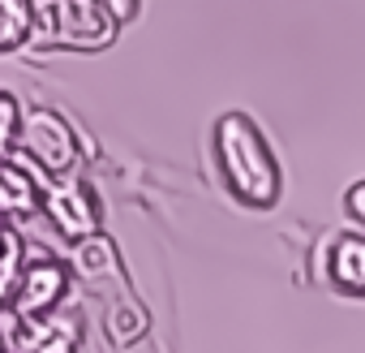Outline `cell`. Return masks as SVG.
Listing matches in <instances>:
<instances>
[{
    "mask_svg": "<svg viewBox=\"0 0 365 353\" xmlns=\"http://www.w3.org/2000/svg\"><path fill=\"white\" fill-rule=\"evenodd\" d=\"M322 276L344 297H365V233L331 237V246L322 254Z\"/></svg>",
    "mask_w": 365,
    "mask_h": 353,
    "instance_id": "6",
    "label": "cell"
},
{
    "mask_svg": "<svg viewBox=\"0 0 365 353\" xmlns=\"http://www.w3.org/2000/svg\"><path fill=\"white\" fill-rule=\"evenodd\" d=\"M138 332H146V314L133 310V306H120V314H116V323H112V336H116L120 344H129Z\"/></svg>",
    "mask_w": 365,
    "mask_h": 353,
    "instance_id": "10",
    "label": "cell"
},
{
    "mask_svg": "<svg viewBox=\"0 0 365 353\" xmlns=\"http://www.w3.org/2000/svg\"><path fill=\"white\" fill-rule=\"evenodd\" d=\"M344 212L365 229V176H361V182H352L348 190H344Z\"/></svg>",
    "mask_w": 365,
    "mask_h": 353,
    "instance_id": "11",
    "label": "cell"
},
{
    "mask_svg": "<svg viewBox=\"0 0 365 353\" xmlns=\"http://www.w3.org/2000/svg\"><path fill=\"white\" fill-rule=\"evenodd\" d=\"M211 151H215V168L224 176V186L237 203H245L254 212H267L279 203V194H284L279 159H275L271 142L262 138V129L245 112H224L215 121Z\"/></svg>",
    "mask_w": 365,
    "mask_h": 353,
    "instance_id": "1",
    "label": "cell"
},
{
    "mask_svg": "<svg viewBox=\"0 0 365 353\" xmlns=\"http://www.w3.org/2000/svg\"><path fill=\"white\" fill-rule=\"evenodd\" d=\"M48 176H56V182H65V176H73L78 168V134L73 125L52 112V108H31L18 116V138H14Z\"/></svg>",
    "mask_w": 365,
    "mask_h": 353,
    "instance_id": "3",
    "label": "cell"
},
{
    "mask_svg": "<svg viewBox=\"0 0 365 353\" xmlns=\"http://www.w3.org/2000/svg\"><path fill=\"white\" fill-rule=\"evenodd\" d=\"M31 39V0H0V52H14Z\"/></svg>",
    "mask_w": 365,
    "mask_h": 353,
    "instance_id": "8",
    "label": "cell"
},
{
    "mask_svg": "<svg viewBox=\"0 0 365 353\" xmlns=\"http://www.w3.org/2000/svg\"><path fill=\"white\" fill-rule=\"evenodd\" d=\"M69 289V267L56 263V259H35L18 272V289H14V302H9V314L22 319V323H39L48 319L61 297Z\"/></svg>",
    "mask_w": 365,
    "mask_h": 353,
    "instance_id": "4",
    "label": "cell"
},
{
    "mask_svg": "<svg viewBox=\"0 0 365 353\" xmlns=\"http://www.w3.org/2000/svg\"><path fill=\"white\" fill-rule=\"evenodd\" d=\"M18 116H22L18 99H14L9 91H0V159H5V151H9L14 138H18Z\"/></svg>",
    "mask_w": 365,
    "mask_h": 353,
    "instance_id": "9",
    "label": "cell"
},
{
    "mask_svg": "<svg viewBox=\"0 0 365 353\" xmlns=\"http://www.w3.org/2000/svg\"><path fill=\"white\" fill-rule=\"evenodd\" d=\"M43 212L48 220L56 224V233H65L69 242H91L99 237V203L91 194V186L82 182V176H65V182H56L48 194H43Z\"/></svg>",
    "mask_w": 365,
    "mask_h": 353,
    "instance_id": "5",
    "label": "cell"
},
{
    "mask_svg": "<svg viewBox=\"0 0 365 353\" xmlns=\"http://www.w3.org/2000/svg\"><path fill=\"white\" fill-rule=\"evenodd\" d=\"M39 207V182L18 164L0 159V216H26Z\"/></svg>",
    "mask_w": 365,
    "mask_h": 353,
    "instance_id": "7",
    "label": "cell"
},
{
    "mask_svg": "<svg viewBox=\"0 0 365 353\" xmlns=\"http://www.w3.org/2000/svg\"><path fill=\"white\" fill-rule=\"evenodd\" d=\"M116 22L108 18L103 0H39L31 5V39L35 48L65 52H99L116 39Z\"/></svg>",
    "mask_w": 365,
    "mask_h": 353,
    "instance_id": "2",
    "label": "cell"
}]
</instances>
